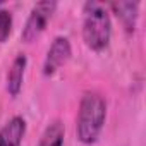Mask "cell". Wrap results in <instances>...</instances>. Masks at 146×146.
Instances as JSON below:
<instances>
[{
	"mask_svg": "<svg viewBox=\"0 0 146 146\" xmlns=\"http://www.w3.org/2000/svg\"><path fill=\"white\" fill-rule=\"evenodd\" d=\"M107 120V102L100 93L88 91L81 96L78 119H76V134L83 144H95L103 131Z\"/></svg>",
	"mask_w": 146,
	"mask_h": 146,
	"instance_id": "6da1fadb",
	"label": "cell"
},
{
	"mask_svg": "<svg viewBox=\"0 0 146 146\" xmlns=\"http://www.w3.org/2000/svg\"><path fill=\"white\" fill-rule=\"evenodd\" d=\"M112 21L107 5L86 2L83 7V41L93 52H102L110 45Z\"/></svg>",
	"mask_w": 146,
	"mask_h": 146,
	"instance_id": "7a4b0ae2",
	"label": "cell"
},
{
	"mask_svg": "<svg viewBox=\"0 0 146 146\" xmlns=\"http://www.w3.org/2000/svg\"><path fill=\"white\" fill-rule=\"evenodd\" d=\"M55 9H57V2H53V0H45V2H38L33 5L26 19V24L23 28V33H21V38L24 43H33L41 36Z\"/></svg>",
	"mask_w": 146,
	"mask_h": 146,
	"instance_id": "3957f363",
	"label": "cell"
},
{
	"mask_svg": "<svg viewBox=\"0 0 146 146\" xmlns=\"http://www.w3.org/2000/svg\"><path fill=\"white\" fill-rule=\"evenodd\" d=\"M70 55H72V46H70L69 38L57 36L52 41V45H50V48H48V52L45 55V60H43V76H46V78L53 76L57 70H60L69 62Z\"/></svg>",
	"mask_w": 146,
	"mask_h": 146,
	"instance_id": "277c9868",
	"label": "cell"
},
{
	"mask_svg": "<svg viewBox=\"0 0 146 146\" xmlns=\"http://www.w3.org/2000/svg\"><path fill=\"white\" fill-rule=\"evenodd\" d=\"M26 120L21 115H14L0 127V146H23L26 136Z\"/></svg>",
	"mask_w": 146,
	"mask_h": 146,
	"instance_id": "5b68a950",
	"label": "cell"
},
{
	"mask_svg": "<svg viewBox=\"0 0 146 146\" xmlns=\"http://www.w3.org/2000/svg\"><path fill=\"white\" fill-rule=\"evenodd\" d=\"M26 67H28V57L24 53L16 55V58L12 60L9 70H7V76H5V88L7 93L16 98L21 90H23V83H24V74H26Z\"/></svg>",
	"mask_w": 146,
	"mask_h": 146,
	"instance_id": "8992f818",
	"label": "cell"
},
{
	"mask_svg": "<svg viewBox=\"0 0 146 146\" xmlns=\"http://www.w3.org/2000/svg\"><path fill=\"white\" fill-rule=\"evenodd\" d=\"M110 9L113 11V14L117 16V19L120 21V24L124 26V29L127 33L136 31V23H137V16H139L137 2H113V4H110Z\"/></svg>",
	"mask_w": 146,
	"mask_h": 146,
	"instance_id": "52a82bcc",
	"label": "cell"
},
{
	"mask_svg": "<svg viewBox=\"0 0 146 146\" xmlns=\"http://www.w3.org/2000/svg\"><path fill=\"white\" fill-rule=\"evenodd\" d=\"M64 137H65L64 124L60 120H53L45 127L36 146H64Z\"/></svg>",
	"mask_w": 146,
	"mask_h": 146,
	"instance_id": "ba28073f",
	"label": "cell"
},
{
	"mask_svg": "<svg viewBox=\"0 0 146 146\" xmlns=\"http://www.w3.org/2000/svg\"><path fill=\"white\" fill-rule=\"evenodd\" d=\"M12 33V12L9 9H0V43L7 41Z\"/></svg>",
	"mask_w": 146,
	"mask_h": 146,
	"instance_id": "9c48e42d",
	"label": "cell"
}]
</instances>
